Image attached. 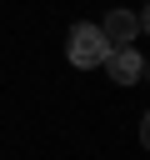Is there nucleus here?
I'll return each mask as SVG.
<instances>
[{"mask_svg":"<svg viewBox=\"0 0 150 160\" xmlns=\"http://www.w3.org/2000/svg\"><path fill=\"white\" fill-rule=\"evenodd\" d=\"M105 75L115 80V85H140L145 80V55L135 50V45H115V50H105Z\"/></svg>","mask_w":150,"mask_h":160,"instance_id":"nucleus-2","label":"nucleus"},{"mask_svg":"<svg viewBox=\"0 0 150 160\" xmlns=\"http://www.w3.org/2000/svg\"><path fill=\"white\" fill-rule=\"evenodd\" d=\"M105 35H100V25H70V40H65V55H70V65L75 70H95L100 60H105Z\"/></svg>","mask_w":150,"mask_h":160,"instance_id":"nucleus-1","label":"nucleus"},{"mask_svg":"<svg viewBox=\"0 0 150 160\" xmlns=\"http://www.w3.org/2000/svg\"><path fill=\"white\" fill-rule=\"evenodd\" d=\"M140 30H145L140 10H135V15H130V10H110V15L100 20V35H105V45H110V50H115V45H130Z\"/></svg>","mask_w":150,"mask_h":160,"instance_id":"nucleus-3","label":"nucleus"}]
</instances>
